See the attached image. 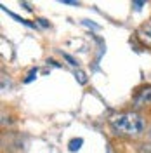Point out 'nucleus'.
<instances>
[{
	"instance_id": "20e7f679",
	"label": "nucleus",
	"mask_w": 151,
	"mask_h": 153,
	"mask_svg": "<svg viewBox=\"0 0 151 153\" xmlns=\"http://www.w3.org/2000/svg\"><path fill=\"white\" fill-rule=\"evenodd\" d=\"M0 7H2V10H5V12H7V14H9V16H10V18H12V19H16V21H18V23H21V25H24V26H28V28H33V26H35V25H33V23H30V21H26V19L19 18L18 14H14V12H10V10H7V7H5V5H4V4H2V5H0Z\"/></svg>"
},
{
	"instance_id": "9d476101",
	"label": "nucleus",
	"mask_w": 151,
	"mask_h": 153,
	"mask_svg": "<svg viewBox=\"0 0 151 153\" xmlns=\"http://www.w3.org/2000/svg\"><path fill=\"white\" fill-rule=\"evenodd\" d=\"M144 5V2H132V7L135 10H141V7Z\"/></svg>"
},
{
	"instance_id": "423d86ee",
	"label": "nucleus",
	"mask_w": 151,
	"mask_h": 153,
	"mask_svg": "<svg viewBox=\"0 0 151 153\" xmlns=\"http://www.w3.org/2000/svg\"><path fill=\"white\" fill-rule=\"evenodd\" d=\"M75 76H76V80H78V84H82V85H85V84H87V75H85V71H82V70H76Z\"/></svg>"
},
{
	"instance_id": "4468645a",
	"label": "nucleus",
	"mask_w": 151,
	"mask_h": 153,
	"mask_svg": "<svg viewBox=\"0 0 151 153\" xmlns=\"http://www.w3.org/2000/svg\"><path fill=\"white\" fill-rule=\"evenodd\" d=\"M150 136H151V127H150Z\"/></svg>"
},
{
	"instance_id": "0eeeda50",
	"label": "nucleus",
	"mask_w": 151,
	"mask_h": 153,
	"mask_svg": "<svg viewBox=\"0 0 151 153\" xmlns=\"http://www.w3.org/2000/svg\"><path fill=\"white\" fill-rule=\"evenodd\" d=\"M61 54H63V57H64V59L68 61V65H71V66H78V65H80V63L76 61L75 57H73V56H70L68 52H63V51H61Z\"/></svg>"
},
{
	"instance_id": "9b49d317",
	"label": "nucleus",
	"mask_w": 151,
	"mask_h": 153,
	"mask_svg": "<svg viewBox=\"0 0 151 153\" xmlns=\"http://www.w3.org/2000/svg\"><path fill=\"white\" fill-rule=\"evenodd\" d=\"M37 23L40 25V26H44V28H49V23L45 21V19H42V18H40V19H37Z\"/></svg>"
},
{
	"instance_id": "6e6552de",
	"label": "nucleus",
	"mask_w": 151,
	"mask_h": 153,
	"mask_svg": "<svg viewBox=\"0 0 151 153\" xmlns=\"http://www.w3.org/2000/svg\"><path fill=\"white\" fill-rule=\"evenodd\" d=\"M37 73H38L37 68H31V70H30V73L26 75V78H24V84H30V82H31V80L37 76Z\"/></svg>"
},
{
	"instance_id": "f8f14e48",
	"label": "nucleus",
	"mask_w": 151,
	"mask_h": 153,
	"mask_svg": "<svg viewBox=\"0 0 151 153\" xmlns=\"http://www.w3.org/2000/svg\"><path fill=\"white\" fill-rule=\"evenodd\" d=\"M61 4H66V5H78V2H75V0H61Z\"/></svg>"
},
{
	"instance_id": "39448f33",
	"label": "nucleus",
	"mask_w": 151,
	"mask_h": 153,
	"mask_svg": "<svg viewBox=\"0 0 151 153\" xmlns=\"http://www.w3.org/2000/svg\"><path fill=\"white\" fill-rule=\"evenodd\" d=\"M82 144H84V139H82V137L71 139V141H70V144H68V150H70V152H78V150L82 148Z\"/></svg>"
},
{
	"instance_id": "f03ea898",
	"label": "nucleus",
	"mask_w": 151,
	"mask_h": 153,
	"mask_svg": "<svg viewBox=\"0 0 151 153\" xmlns=\"http://www.w3.org/2000/svg\"><path fill=\"white\" fill-rule=\"evenodd\" d=\"M151 105V87H144L142 91H139V94L134 97V106L141 108V106Z\"/></svg>"
},
{
	"instance_id": "7ed1b4c3",
	"label": "nucleus",
	"mask_w": 151,
	"mask_h": 153,
	"mask_svg": "<svg viewBox=\"0 0 151 153\" xmlns=\"http://www.w3.org/2000/svg\"><path fill=\"white\" fill-rule=\"evenodd\" d=\"M137 38L141 40L142 44L151 45V19H148L142 26H139V30H137Z\"/></svg>"
},
{
	"instance_id": "ddd939ff",
	"label": "nucleus",
	"mask_w": 151,
	"mask_h": 153,
	"mask_svg": "<svg viewBox=\"0 0 151 153\" xmlns=\"http://www.w3.org/2000/svg\"><path fill=\"white\" fill-rule=\"evenodd\" d=\"M21 5H23V7H24L26 10H31V7H30V5L26 4V2H21Z\"/></svg>"
},
{
	"instance_id": "f257e3e1",
	"label": "nucleus",
	"mask_w": 151,
	"mask_h": 153,
	"mask_svg": "<svg viewBox=\"0 0 151 153\" xmlns=\"http://www.w3.org/2000/svg\"><path fill=\"white\" fill-rule=\"evenodd\" d=\"M110 125L115 134L120 136H139L144 131V118L137 113H118L110 118Z\"/></svg>"
},
{
	"instance_id": "1a4fd4ad",
	"label": "nucleus",
	"mask_w": 151,
	"mask_h": 153,
	"mask_svg": "<svg viewBox=\"0 0 151 153\" xmlns=\"http://www.w3.org/2000/svg\"><path fill=\"white\" fill-rule=\"evenodd\" d=\"M85 26H90V28H94V30H99V25H94V23H90V21H82Z\"/></svg>"
}]
</instances>
